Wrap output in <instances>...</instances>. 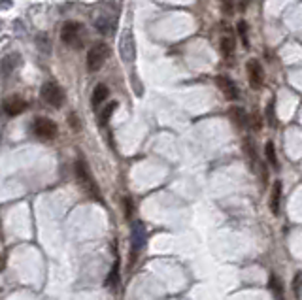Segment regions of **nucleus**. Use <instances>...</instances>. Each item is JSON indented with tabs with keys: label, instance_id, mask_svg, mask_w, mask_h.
I'll list each match as a JSON object with an SVG mask.
<instances>
[{
	"label": "nucleus",
	"instance_id": "obj_1",
	"mask_svg": "<svg viewBox=\"0 0 302 300\" xmlns=\"http://www.w3.org/2000/svg\"><path fill=\"white\" fill-rule=\"evenodd\" d=\"M74 172H76V178H78V181H80L81 189L85 191V193L89 194V196H93V198L100 200V191H98V185L94 183L93 176H91V172H89V166L87 162L83 159H78L74 164Z\"/></svg>",
	"mask_w": 302,
	"mask_h": 300
},
{
	"label": "nucleus",
	"instance_id": "obj_13",
	"mask_svg": "<svg viewBox=\"0 0 302 300\" xmlns=\"http://www.w3.org/2000/svg\"><path fill=\"white\" fill-rule=\"evenodd\" d=\"M228 117H230V121L234 123L236 128H246L249 123V117L248 114L242 110V108H230V112H228Z\"/></svg>",
	"mask_w": 302,
	"mask_h": 300
},
{
	"label": "nucleus",
	"instance_id": "obj_18",
	"mask_svg": "<svg viewBox=\"0 0 302 300\" xmlns=\"http://www.w3.org/2000/svg\"><path fill=\"white\" fill-rule=\"evenodd\" d=\"M119 283V260H115L114 266H112V270H110V274H108L106 281H104V285L106 287H115Z\"/></svg>",
	"mask_w": 302,
	"mask_h": 300
},
{
	"label": "nucleus",
	"instance_id": "obj_26",
	"mask_svg": "<svg viewBox=\"0 0 302 300\" xmlns=\"http://www.w3.org/2000/svg\"><path fill=\"white\" fill-rule=\"evenodd\" d=\"M68 123H70V127L74 128V130H80V121H78V115H74V114L68 115Z\"/></svg>",
	"mask_w": 302,
	"mask_h": 300
},
{
	"label": "nucleus",
	"instance_id": "obj_19",
	"mask_svg": "<svg viewBox=\"0 0 302 300\" xmlns=\"http://www.w3.org/2000/svg\"><path fill=\"white\" fill-rule=\"evenodd\" d=\"M19 64V55L14 53V55H8L6 59H4V62H2V68H4V76H8V74L12 72L15 66Z\"/></svg>",
	"mask_w": 302,
	"mask_h": 300
},
{
	"label": "nucleus",
	"instance_id": "obj_9",
	"mask_svg": "<svg viewBox=\"0 0 302 300\" xmlns=\"http://www.w3.org/2000/svg\"><path fill=\"white\" fill-rule=\"evenodd\" d=\"M215 83L219 87V91L225 94V98L227 100H236L238 98V87L236 83L228 76H217L215 78Z\"/></svg>",
	"mask_w": 302,
	"mask_h": 300
},
{
	"label": "nucleus",
	"instance_id": "obj_17",
	"mask_svg": "<svg viewBox=\"0 0 302 300\" xmlns=\"http://www.w3.org/2000/svg\"><path fill=\"white\" fill-rule=\"evenodd\" d=\"M269 289L270 293L274 294L278 300H283V285H282V280L276 276V274H270L269 278Z\"/></svg>",
	"mask_w": 302,
	"mask_h": 300
},
{
	"label": "nucleus",
	"instance_id": "obj_15",
	"mask_svg": "<svg viewBox=\"0 0 302 300\" xmlns=\"http://www.w3.org/2000/svg\"><path fill=\"white\" fill-rule=\"evenodd\" d=\"M114 28H115V19L114 17H110V15H102V17H98L96 19V30L100 34H104V36H108V34H114Z\"/></svg>",
	"mask_w": 302,
	"mask_h": 300
},
{
	"label": "nucleus",
	"instance_id": "obj_24",
	"mask_svg": "<svg viewBox=\"0 0 302 300\" xmlns=\"http://www.w3.org/2000/svg\"><path fill=\"white\" fill-rule=\"evenodd\" d=\"M123 204H125V217H127V219H130V217H132V214H135V206H132L130 198H123Z\"/></svg>",
	"mask_w": 302,
	"mask_h": 300
},
{
	"label": "nucleus",
	"instance_id": "obj_5",
	"mask_svg": "<svg viewBox=\"0 0 302 300\" xmlns=\"http://www.w3.org/2000/svg\"><path fill=\"white\" fill-rule=\"evenodd\" d=\"M119 55L123 62H132L136 57V40H135V34L130 30V27H125L123 28V32L119 36Z\"/></svg>",
	"mask_w": 302,
	"mask_h": 300
},
{
	"label": "nucleus",
	"instance_id": "obj_8",
	"mask_svg": "<svg viewBox=\"0 0 302 300\" xmlns=\"http://www.w3.org/2000/svg\"><path fill=\"white\" fill-rule=\"evenodd\" d=\"M219 47H221V53L225 59H232V55L236 51V38L232 30L230 28H225L221 34V38H219Z\"/></svg>",
	"mask_w": 302,
	"mask_h": 300
},
{
	"label": "nucleus",
	"instance_id": "obj_11",
	"mask_svg": "<svg viewBox=\"0 0 302 300\" xmlns=\"http://www.w3.org/2000/svg\"><path fill=\"white\" fill-rule=\"evenodd\" d=\"M27 110V100L19 98V96H12V98L4 100V112L8 115H19Z\"/></svg>",
	"mask_w": 302,
	"mask_h": 300
},
{
	"label": "nucleus",
	"instance_id": "obj_20",
	"mask_svg": "<svg viewBox=\"0 0 302 300\" xmlns=\"http://www.w3.org/2000/svg\"><path fill=\"white\" fill-rule=\"evenodd\" d=\"M264 155H266V159L272 166H278V157H276V147L272 142H266V146H264Z\"/></svg>",
	"mask_w": 302,
	"mask_h": 300
},
{
	"label": "nucleus",
	"instance_id": "obj_27",
	"mask_svg": "<svg viewBox=\"0 0 302 300\" xmlns=\"http://www.w3.org/2000/svg\"><path fill=\"white\" fill-rule=\"evenodd\" d=\"M223 10H225V14H227V15H230V12H232L230 0H223Z\"/></svg>",
	"mask_w": 302,
	"mask_h": 300
},
{
	"label": "nucleus",
	"instance_id": "obj_25",
	"mask_svg": "<svg viewBox=\"0 0 302 300\" xmlns=\"http://www.w3.org/2000/svg\"><path fill=\"white\" fill-rule=\"evenodd\" d=\"M302 287V272H298L295 276V280H293V291H295V294L298 296V291H300Z\"/></svg>",
	"mask_w": 302,
	"mask_h": 300
},
{
	"label": "nucleus",
	"instance_id": "obj_12",
	"mask_svg": "<svg viewBox=\"0 0 302 300\" xmlns=\"http://www.w3.org/2000/svg\"><path fill=\"white\" fill-rule=\"evenodd\" d=\"M282 181H274V185H272V191H270V200H269V206H270V212L274 215L280 214V204H282Z\"/></svg>",
	"mask_w": 302,
	"mask_h": 300
},
{
	"label": "nucleus",
	"instance_id": "obj_6",
	"mask_svg": "<svg viewBox=\"0 0 302 300\" xmlns=\"http://www.w3.org/2000/svg\"><path fill=\"white\" fill-rule=\"evenodd\" d=\"M32 132L40 140H53L59 130H57V125L51 119H47V117H36L32 123Z\"/></svg>",
	"mask_w": 302,
	"mask_h": 300
},
{
	"label": "nucleus",
	"instance_id": "obj_3",
	"mask_svg": "<svg viewBox=\"0 0 302 300\" xmlns=\"http://www.w3.org/2000/svg\"><path fill=\"white\" fill-rule=\"evenodd\" d=\"M60 40L70 47H80L83 40V25L78 21H66L60 28Z\"/></svg>",
	"mask_w": 302,
	"mask_h": 300
},
{
	"label": "nucleus",
	"instance_id": "obj_22",
	"mask_svg": "<svg viewBox=\"0 0 302 300\" xmlns=\"http://www.w3.org/2000/svg\"><path fill=\"white\" fill-rule=\"evenodd\" d=\"M236 28H238V34L242 36V44H244V47H249V38H248V23L246 21H240L238 25H236Z\"/></svg>",
	"mask_w": 302,
	"mask_h": 300
},
{
	"label": "nucleus",
	"instance_id": "obj_16",
	"mask_svg": "<svg viewBox=\"0 0 302 300\" xmlns=\"http://www.w3.org/2000/svg\"><path fill=\"white\" fill-rule=\"evenodd\" d=\"M244 151H246V157H248L249 164L253 166V172H255V170H257L255 164H259V159H257L255 146H253V142L249 140V138H244Z\"/></svg>",
	"mask_w": 302,
	"mask_h": 300
},
{
	"label": "nucleus",
	"instance_id": "obj_4",
	"mask_svg": "<svg viewBox=\"0 0 302 300\" xmlns=\"http://www.w3.org/2000/svg\"><path fill=\"white\" fill-rule=\"evenodd\" d=\"M106 57H108V46L104 42H96L93 46L89 47L87 51V70L89 72H98L102 66H104V62H106Z\"/></svg>",
	"mask_w": 302,
	"mask_h": 300
},
{
	"label": "nucleus",
	"instance_id": "obj_7",
	"mask_svg": "<svg viewBox=\"0 0 302 300\" xmlns=\"http://www.w3.org/2000/svg\"><path fill=\"white\" fill-rule=\"evenodd\" d=\"M246 70H248L249 85L253 87V89H261L262 83H264V70H262L261 62H259V60H255V59L248 60Z\"/></svg>",
	"mask_w": 302,
	"mask_h": 300
},
{
	"label": "nucleus",
	"instance_id": "obj_23",
	"mask_svg": "<svg viewBox=\"0 0 302 300\" xmlns=\"http://www.w3.org/2000/svg\"><path fill=\"white\" fill-rule=\"evenodd\" d=\"M266 117H269V123L272 127L278 125V117H276V100L272 98L269 102V108H266Z\"/></svg>",
	"mask_w": 302,
	"mask_h": 300
},
{
	"label": "nucleus",
	"instance_id": "obj_2",
	"mask_svg": "<svg viewBox=\"0 0 302 300\" xmlns=\"http://www.w3.org/2000/svg\"><path fill=\"white\" fill-rule=\"evenodd\" d=\"M42 98L46 104H49L51 108H62L66 102V94L62 91V87L53 83V81H47L42 85Z\"/></svg>",
	"mask_w": 302,
	"mask_h": 300
},
{
	"label": "nucleus",
	"instance_id": "obj_21",
	"mask_svg": "<svg viewBox=\"0 0 302 300\" xmlns=\"http://www.w3.org/2000/svg\"><path fill=\"white\" fill-rule=\"evenodd\" d=\"M115 108H117V102H110V104H106V108H104V112H102V115H100V125H108V121H110L112 114L115 112Z\"/></svg>",
	"mask_w": 302,
	"mask_h": 300
},
{
	"label": "nucleus",
	"instance_id": "obj_14",
	"mask_svg": "<svg viewBox=\"0 0 302 300\" xmlns=\"http://www.w3.org/2000/svg\"><path fill=\"white\" fill-rule=\"evenodd\" d=\"M110 96V89H108L104 83H98V85L93 89V96H91V102H93V108H98L100 104H104Z\"/></svg>",
	"mask_w": 302,
	"mask_h": 300
},
{
	"label": "nucleus",
	"instance_id": "obj_10",
	"mask_svg": "<svg viewBox=\"0 0 302 300\" xmlns=\"http://www.w3.org/2000/svg\"><path fill=\"white\" fill-rule=\"evenodd\" d=\"M146 244V228L142 227V223H135L132 225V260H130V264L136 260V255L140 253V249L144 247Z\"/></svg>",
	"mask_w": 302,
	"mask_h": 300
}]
</instances>
